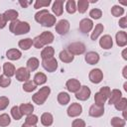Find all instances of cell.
Returning a JSON list of instances; mask_svg holds the SVG:
<instances>
[{"mask_svg":"<svg viewBox=\"0 0 127 127\" xmlns=\"http://www.w3.org/2000/svg\"><path fill=\"white\" fill-rule=\"evenodd\" d=\"M54 54H55V50L53 47H49L47 46L46 48L43 49V51L41 52V58L42 60H47V59H51L54 58Z\"/></svg>","mask_w":127,"mask_h":127,"instance_id":"25","label":"cell"},{"mask_svg":"<svg viewBox=\"0 0 127 127\" xmlns=\"http://www.w3.org/2000/svg\"><path fill=\"white\" fill-rule=\"evenodd\" d=\"M111 14L114 16V17H119V16H122L124 14V9L123 7L119 6V5H114L112 8H111Z\"/></svg>","mask_w":127,"mask_h":127,"instance_id":"38","label":"cell"},{"mask_svg":"<svg viewBox=\"0 0 127 127\" xmlns=\"http://www.w3.org/2000/svg\"><path fill=\"white\" fill-rule=\"evenodd\" d=\"M36 85H42L44 83H46L47 81V75L44 72H37L34 76V80Z\"/></svg>","mask_w":127,"mask_h":127,"instance_id":"31","label":"cell"},{"mask_svg":"<svg viewBox=\"0 0 127 127\" xmlns=\"http://www.w3.org/2000/svg\"><path fill=\"white\" fill-rule=\"evenodd\" d=\"M42 65L43 67L49 71V72H54L56 71V69L58 68V62L55 58H51V59H47V60H43L42 61Z\"/></svg>","mask_w":127,"mask_h":127,"instance_id":"8","label":"cell"},{"mask_svg":"<svg viewBox=\"0 0 127 127\" xmlns=\"http://www.w3.org/2000/svg\"><path fill=\"white\" fill-rule=\"evenodd\" d=\"M110 123H111V126L112 127H124L125 124H126V121L123 118H120V117L115 116V117L111 118Z\"/></svg>","mask_w":127,"mask_h":127,"instance_id":"34","label":"cell"},{"mask_svg":"<svg viewBox=\"0 0 127 127\" xmlns=\"http://www.w3.org/2000/svg\"><path fill=\"white\" fill-rule=\"evenodd\" d=\"M59 57H60V60H61L63 63H66V64L71 63V62L73 61V59H74V56H72L71 54H69L66 50L62 51V52L60 53Z\"/></svg>","mask_w":127,"mask_h":127,"instance_id":"26","label":"cell"},{"mask_svg":"<svg viewBox=\"0 0 127 127\" xmlns=\"http://www.w3.org/2000/svg\"><path fill=\"white\" fill-rule=\"evenodd\" d=\"M69 31V22L65 19L60 20L56 24V32L59 35H66Z\"/></svg>","mask_w":127,"mask_h":127,"instance_id":"7","label":"cell"},{"mask_svg":"<svg viewBox=\"0 0 127 127\" xmlns=\"http://www.w3.org/2000/svg\"><path fill=\"white\" fill-rule=\"evenodd\" d=\"M50 93H51V88L49 86H43L40 88V90H38L32 96V100L34 101V103H36L38 105H42L45 103V101L49 97Z\"/></svg>","mask_w":127,"mask_h":127,"instance_id":"4","label":"cell"},{"mask_svg":"<svg viewBox=\"0 0 127 127\" xmlns=\"http://www.w3.org/2000/svg\"><path fill=\"white\" fill-rule=\"evenodd\" d=\"M11 115H12L13 119H15V120H20L23 116L19 109V106H16V105L11 108Z\"/></svg>","mask_w":127,"mask_h":127,"instance_id":"40","label":"cell"},{"mask_svg":"<svg viewBox=\"0 0 127 127\" xmlns=\"http://www.w3.org/2000/svg\"><path fill=\"white\" fill-rule=\"evenodd\" d=\"M116 44L119 47H125L127 45V34L125 31H119L116 33L115 36Z\"/></svg>","mask_w":127,"mask_h":127,"instance_id":"16","label":"cell"},{"mask_svg":"<svg viewBox=\"0 0 127 127\" xmlns=\"http://www.w3.org/2000/svg\"><path fill=\"white\" fill-rule=\"evenodd\" d=\"M66 51L69 54H71L72 56L82 55L85 52V46L81 42H74V43H71V44H69L67 46V50Z\"/></svg>","mask_w":127,"mask_h":127,"instance_id":"5","label":"cell"},{"mask_svg":"<svg viewBox=\"0 0 127 127\" xmlns=\"http://www.w3.org/2000/svg\"><path fill=\"white\" fill-rule=\"evenodd\" d=\"M81 112H82V106L76 102L71 103L66 110V113L69 117H77L81 114Z\"/></svg>","mask_w":127,"mask_h":127,"instance_id":"10","label":"cell"},{"mask_svg":"<svg viewBox=\"0 0 127 127\" xmlns=\"http://www.w3.org/2000/svg\"><path fill=\"white\" fill-rule=\"evenodd\" d=\"M70 100V96L67 92H64V91H62L58 94V102L61 104V105H66Z\"/></svg>","mask_w":127,"mask_h":127,"instance_id":"29","label":"cell"},{"mask_svg":"<svg viewBox=\"0 0 127 127\" xmlns=\"http://www.w3.org/2000/svg\"><path fill=\"white\" fill-rule=\"evenodd\" d=\"M84 60L89 64H95L99 62V55L95 52H88V53H86Z\"/></svg>","mask_w":127,"mask_h":127,"instance_id":"20","label":"cell"},{"mask_svg":"<svg viewBox=\"0 0 127 127\" xmlns=\"http://www.w3.org/2000/svg\"><path fill=\"white\" fill-rule=\"evenodd\" d=\"M9 30L14 35H24L30 32V25L27 22H23L17 19L10 23Z\"/></svg>","mask_w":127,"mask_h":127,"instance_id":"3","label":"cell"},{"mask_svg":"<svg viewBox=\"0 0 127 127\" xmlns=\"http://www.w3.org/2000/svg\"><path fill=\"white\" fill-rule=\"evenodd\" d=\"M15 76H16V79L19 80V81H28L30 80V71L26 68V67H19L18 69H16V72H15Z\"/></svg>","mask_w":127,"mask_h":127,"instance_id":"11","label":"cell"},{"mask_svg":"<svg viewBox=\"0 0 127 127\" xmlns=\"http://www.w3.org/2000/svg\"><path fill=\"white\" fill-rule=\"evenodd\" d=\"M53 122H54V117H53V115L51 113L45 112V113L42 114V116H41V123L44 126L49 127V126H51L53 124Z\"/></svg>","mask_w":127,"mask_h":127,"instance_id":"23","label":"cell"},{"mask_svg":"<svg viewBox=\"0 0 127 127\" xmlns=\"http://www.w3.org/2000/svg\"><path fill=\"white\" fill-rule=\"evenodd\" d=\"M123 76L124 78H127V65H125L123 68Z\"/></svg>","mask_w":127,"mask_h":127,"instance_id":"51","label":"cell"},{"mask_svg":"<svg viewBox=\"0 0 127 127\" xmlns=\"http://www.w3.org/2000/svg\"><path fill=\"white\" fill-rule=\"evenodd\" d=\"M18 15H19V13H18L16 10H13V9L6 10V11L4 12V14H3L4 18L6 19V21H11V22L17 20Z\"/></svg>","mask_w":127,"mask_h":127,"instance_id":"27","label":"cell"},{"mask_svg":"<svg viewBox=\"0 0 127 127\" xmlns=\"http://www.w3.org/2000/svg\"><path fill=\"white\" fill-rule=\"evenodd\" d=\"M103 30H104V27H103V25H102L101 23L96 24V25H95V27H94V29H93V32H92V33H91V35H90L91 40L95 41V40H96V39L101 35V33L103 32Z\"/></svg>","mask_w":127,"mask_h":127,"instance_id":"28","label":"cell"},{"mask_svg":"<svg viewBox=\"0 0 127 127\" xmlns=\"http://www.w3.org/2000/svg\"><path fill=\"white\" fill-rule=\"evenodd\" d=\"M89 16H90L92 19H99V18H101V16H102V11H101L100 9H98V8H93V9L90 10Z\"/></svg>","mask_w":127,"mask_h":127,"instance_id":"43","label":"cell"},{"mask_svg":"<svg viewBox=\"0 0 127 127\" xmlns=\"http://www.w3.org/2000/svg\"><path fill=\"white\" fill-rule=\"evenodd\" d=\"M88 114L91 116V117H100L104 114V107L103 106H98V105H95V104H92L90 107H89V111H88Z\"/></svg>","mask_w":127,"mask_h":127,"instance_id":"15","label":"cell"},{"mask_svg":"<svg viewBox=\"0 0 127 127\" xmlns=\"http://www.w3.org/2000/svg\"><path fill=\"white\" fill-rule=\"evenodd\" d=\"M122 97V92L119 90V89H112L110 91V95L108 97V103L111 105V104H115L120 98Z\"/></svg>","mask_w":127,"mask_h":127,"instance_id":"19","label":"cell"},{"mask_svg":"<svg viewBox=\"0 0 127 127\" xmlns=\"http://www.w3.org/2000/svg\"><path fill=\"white\" fill-rule=\"evenodd\" d=\"M32 45H33V40L30 39V38L22 39V40H20L19 43H18L19 48H21V49L24 50V51H28V50L32 47Z\"/></svg>","mask_w":127,"mask_h":127,"instance_id":"30","label":"cell"},{"mask_svg":"<svg viewBox=\"0 0 127 127\" xmlns=\"http://www.w3.org/2000/svg\"><path fill=\"white\" fill-rule=\"evenodd\" d=\"M88 78L92 83L97 84V83L101 82V80L103 79V72L99 68H93L89 71Z\"/></svg>","mask_w":127,"mask_h":127,"instance_id":"9","label":"cell"},{"mask_svg":"<svg viewBox=\"0 0 127 127\" xmlns=\"http://www.w3.org/2000/svg\"><path fill=\"white\" fill-rule=\"evenodd\" d=\"M22 127H37V126H33V125H28V124L24 123V124L22 125Z\"/></svg>","mask_w":127,"mask_h":127,"instance_id":"53","label":"cell"},{"mask_svg":"<svg viewBox=\"0 0 127 127\" xmlns=\"http://www.w3.org/2000/svg\"><path fill=\"white\" fill-rule=\"evenodd\" d=\"M87 127H91V126H87Z\"/></svg>","mask_w":127,"mask_h":127,"instance_id":"55","label":"cell"},{"mask_svg":"<svg viewBox=\"0 0 127 127\" xmlns=\"http://www.w3.org/2000/svg\"><path fill=\"white\" fill-rule=\"evenodd\" d=\"M54 39H55V37H54L53 33L46 31V32H43L42 34H40L39 36H37L33 39V46L36 49H41L44 46L53 43Z\"/></svg>","mask_w":127,"mask_h":127,"instance_id":"2","label":"cell"},{"mask_svg":"<svg viewBox=\"0 0 127 127\" xmlns=\"http://www.w3.org/2000/svg\"><path fill=\"white\" fill-rule=\"evenodd\" d=\"M35 20L43 27H53L56 24V16L52 15L47 9L40 10L35 14Z\"/></svg>","mask_w":127,"mask_h":127,"instance_id":"1","label":"cell"},{"mask_svg":"<svg viewBox=\"0 0 127 127\" xmlns=\"http://www.w3.org/2000/svg\"><path fill=\"white\" fill-rule=\"evenodd\" d=\"M114 106H115V108H116L118 111L126 110V109H127V98L121 97V98L114 104Z\"/></svg>","mask_w":127,"mask_h":127,"instance_id":"33","label":"cell"},{"mask_svg":"<svg viewBox=\"0 0 127 127\" xmlns=\"http://www.w3.org/2000/svg\"><path fill=\"white\" fill-rule=\"evenodd\" d=\"M71 127H85V122L82 119H74L71 123Z\"/></svg>","mask_w":127,"mask_h":127,"instance_id":"47","label":"cell"},{"mask_svg":"<svg viewBox=\"0 0 127 127\" xmlns=\"http://www.w3.org/2000/svg\"><path fill=\"white\" fill-rule=\"evenodd\" d=\"M105 101H106V98L101 93H99V91L98 92H95V94H94V102H95V105L103 106L104 107Z\"/></svg>","mask_w":127,"mask_h":127,"instance_id":"35","label":"cell"},{"mask_svg":"<svg viewBox=\"0 0 127 127\" xmlns=\"http://www.w3.org/2000/svg\"><path fill=\"white\" fill-rule=\"evenodd\" d=\"M91 94V90L88 86L86 85H82L80 86V88L75 92V98L80 100V101H85L89 98Z\"/></svg>","mask_w":127,"mask_h":127,"instance_id":"6","label":"cell"},{"mask_svg":"<svg viewBox=\"0 0 127 127\" xmlns=\"http://www.w3.org/2000/svg\"><path fill=\"white\" fill-rule=\"evenodd\" d=\"M39 119H38V116L35 115V114H31V115H28L26 117V120H25V123L28 124V125H33V126H36V124L38 123Z\"/></svg>","mask_w":127,"mask_h":127,"instance_id":"41","label":"cell"},{"mask_svg":"<svg viewBox=\"0 0 127 127\" xmlns=\"http://www.w3.org/2000/svg\"><path fill=\"white\" fill-rule=\"evenodd\" d=\"M52 11L56 15V17L57 16H61L63 14V12H64V1L63 0H56L53 3Z\"/></svg>","mask_w":127,"mask_h":127,"instance_id":"17","label":"cell"},{"mask_svg":"<svg viewBox=\"0 0 127 127\" xmlns=\"http://www.w3.org/2000/svg\"><path fill=\"white\" fill-rule=\"evenodd\" d=\"M19 109L22 113V115H31L34 111V106L31 103H23L19 106Z\"/></svg>","mask_w":127,"mask_h":127,"instance_id":"24","label":"cell"},{"mask_svg":"<svg viewBox=\"0 0 127 127\" xmlns=\"http://www.w3.org/2000/svg\"><path fill=\"white\" fill-rule=\"evenodd\" d=\"M88 6H89V1H88V0H78L76 10H77L79 13L82 14V13L86 12Z\"/></svg>","mask_w":127,"mask_h":127,"instance_id":"32","label":"cell"},{"mask_svg":"<svg viewBox=\"0 0 127 127\" xmlns=\"http://www.w3.org/2000/svg\"><path fill=\"white\" fill-rule=\"evenodd\" d=\"M36 88H37V85H36L35 82L32 81V80H28V81H26V82L23 84V90L26 91V92H32V91H34Z\"/></svg>","mask_w":127,"mask_h":127,"instance_id":"36","label":"cell"},{"mask_svg":"<svg viewBox=\"0 0 127 127\" xmlns=\"http://www.w3.org/2000/svg\"><path fill=\"white\" fill-rule=\"evenodd\" d=\"M118 24H119V26H120L122 29L127 28V18H126V17H122V18L119 20Z\"/></svg>","mask_w":127,"mask_h":127,"instance_id":"48","label":"cell"},{"mask_svg":"<svg viewBox=\"0 0 127 127\" xmlns=\"http://www.w3.org/2000/svg\"><path fill=\"white\" fill-rule=\"evenodd\" d=\"M65 86H66V89H67L69 92H74V93H75V92L80 88L81 84H80L79 80H77V79H75V78H70V79H68V80L66 81Z\"/></svg>","mask_w":127,"mask_h":127,"instance_id":"14","label":"cell"},{"mask_svg":"<svg viewBox=\"0 0 127 127\" xmlns=\"http://www.w3.org/2000/svg\"><path fill=\"white\" fill-rule=\"evenodd\" d=\"M122 57H123V59H124V60H127V56H126V49H125V50H123V52H122Z\"/></svg>","mask_w":127,"mask_h":127,"instance_id":"52","label":"cell"},{"mask_svg":"<svg viewBox=\"0 0 127 127\" xmlns=\"http://www.w3.org/2000/svg\"><path fill=\"white\" fill-rule=\"evenodd\" d=\"M65 9H66V12L69 13V14H73L75 11H76V4L73 0H68L65 4Z\"/></svg>","mask_w":127,"mask_h":127,"instance_id":"39","label":"cell"},{"mask_svg":"<svg viewBox=\"0 0 127 127\" xmlns=\"http://www.w3.org/2000/svg\"><path fill=\"white\" fill-rule=\"evenodd\" d=\"M6 24H7L6 19L4 18L3 14H0V29H3L6 26Z\"/></svg>","mask_w":127,"mask_h":127,"instance_id":"49","label":"cell"},{"mask_svg":"<svg viewBox=\"0 0 127 127\" xmlns=\"http://www.w3.org/2000/svg\"><path fill=\"white\" fill-rule=\"evenodd\" d=\"M11 123V118L7 113L0 115V127H6Z\"/></svg>","mask_w":127,"mask_h":127,"instance_id":"37","label":"cell"},{"mask_svg":"<svg viewBox=\"0 0 127 127\" xmlns=\"http://www.w3.org/2000/svg\"><path fill=\"white\" fill-rule=\"evenodd\" d=\"M40 65V62L37 58L35 57H32L30 58L28 61H27V66L26 68L29 70V71H35Z\"/></svg>","mask_w":127,"mask_h":127,"instance_id":"22","label":"cell"},{"mask_svg":"<svg viewBox=\"0 0 127 127\" xmlns=\"http://www.w3.org/2000/svg\"><path fill=\"white\" fill-rule=\"evenodd\" d=\"M16 72V68L14 66L13 64L11 63H5L3 64V74L7 77H11L13 75H15Z\"/></svg>","mask_w":127,"mask_h":127,"instance_id":"18","label":"cell"},{"mask_svg":"<svg viewBox=\"0 0 127 127\" xmlns=\"http://www.w3.org/2000/svg\"><path fill=\"white\" fill-rule=\"evenodd\" d=\"M99 46L104 50H109L113 46V40L110 35H104L99 40Z\"/></svg>","mask_w":127,"mask_h":127,"instance_id":"13","label":"cell"},{"mask_svg":"<svg viewBox=\"0 0 127 127\" xmlns=\"http://www.w3.org/2000/svg\"><path fill=\"white\" fill-rule=\"evenodd\" d=\"M9 105V99L6 96H0V111L6 109Z\"/></svg>","mask_w":127,"mask_h":127,"instance_id":"45","label":"cell"},{"mask_svg":"<svg viewBox=\"0 0 127 127\" xmlns=\"http://www.w3.org/2000/svg\"><path fill=\"white\" fill-rule=\"evenodd\" d=\"M19 3H20V5H21L23 8H27V7H28L32 2H31V1H25V0H24V1H22V0H20V1H19Z\"/></svg>","mask_w":127,"mask_h":127,"instance_id":"50","label":"cell"},{"mask_svg":"<svg viewBox=\"0 0 127 127\" xmlns=\"http://www.w3.org/2000/svg\"><path fill=\"white\" fill-rule=\"evenodd\" d=\"M110 88L108 87V86H102L101 88H100V90H99V93H101L106 99H108V97H109V95H110Z\"/></svg>","mask_w":127,"mask_h":127,"instance_id":"46","label":"cell"},{"mask_svg":"<svg viewBox=\"0 0 127 127\" xmlns=\"http://www.w3.org/2000/svg\"><path fill=\"white\" fill-rule=\"evenodd\" d=\"M93 28V22L91 19L88 18H84L82 20H80L79 22V31L82 34H87L88 32H90Z\"/></svg>","mask_w":127,"mask_h":127,"instance_id":"12","label":"cell"},{"mask_svg":"<svg viewBox=\"0 0 127 127\" xmlns=\"http://www.w3.org/2000/svg\"><path fill=\"white\" fill-rule=\"evenodd\" d=\"M6 57L10 61H17V60L21 59L22 53L18 49H10L6 52Z\"/></svg>","mask_w":127,"mask_h":127,"instance_id":"21","label":"cell"},{"mask_svg":"<svg viewBox=\"0 0 127 127\" xmlns=\"http://www.w3.org/2000/svg\"><path fill=\"white\" fill-rule=\"evenodd\" d=\"M0 69H1V68H0Z\"/></svg>","mask_w":127,"mask_h":127,"instance_id":"56","label":"cell"},{"mask_svg":"<svg viewBox=\"0 0 127 127\" xmlns=\"http://www.w3.org/2000/svg\"><path fill=\"white\" fill-rule=\"evenodd\" d=\"M10 83H11L10 77L5 76L4 74H1L0 75V86L1 87H7V86L10 85Z\"/></svg>","mask_w":127,"mask_h":127,"instance_id":"44","label":"cell"},{"mask_svg":"<svg viewBox=\"0 0 127 127\" xmlns=\"http://www.w3.org/2000/svg\"><path fill=\"white\" fill-rule=\"evenodd\" d=\"M124 89H125V90L127 91V83H126V82L124 83Z\"/></svg>","mask_w":127,"mask_h":127,"instance_id":"54","label":"cell"},{"mask_svg":"<svg viewBox=\"0 0 127 127\" xmlns=\"http://www.w3.org/2000/svg\"><path fill=\"white\" fill-rule=\"evenodd\" d=\"M51 4V0H37L34 4L35 9H40L42 7H48Z\"/></svg>","mask_w":127,"mask_h":127,"instance_id":"42","label":"cell"}]
</instances>
